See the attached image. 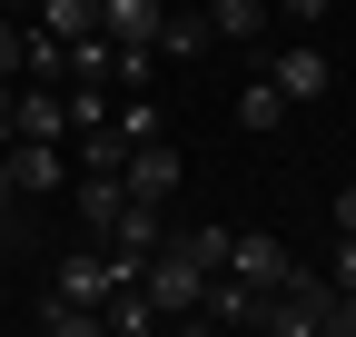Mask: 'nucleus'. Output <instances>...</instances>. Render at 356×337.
Instances as JSON below:
<instances>
[{"label":"nucleus","mask_w":356,"mask_h":337,"mask_svg":"<svg viewBox=\"0 0 356 337\" xmlns=\"http://www.w3.org/2000/svg\"><path fill=\"white\" fill-rule=\"evenodd\" d=\"M267 79H277L287 109H317V100L337 90V60L317 50V40H287V50H267Z\"/></svg>","instance_id":"f03ea898"},{"label":"nucleus","mask_w":356,"mask_h":337,"mask_svg":"<svg viewBox=\"0 0 356 337\" xmlns=\"http://www.w3.org/2000/svg\"><path fill=\"white\" fill-rule=\"evenodd\" d=\"M159 20H168V0H99V40L109 50H159Z\"/></svg>","instance_id":"39448f33"},{"label":"nucleus","mask_w":356,"mask_h":337,"mask_svg":"<svg viewBox=\"0 0 356 337\" xmlns=\"http://www.w3.org/2000/svg\"><path fill=\"white\" fill-rule=\"evenodd\" d=\"M0 79H20V20L0 10Z\"/></svg>","instance_id":"2eb2a0df"},{"label":"nucleus","mask_w":356,"mask_h":337,"mask_svg":"<svg viewBox=\"0 0 356 337\" xmlns=\"http://www.w3.org/2000/svg\"><path fill=\"white\" fill-rule=\"evenodd\" d=\"M139 288H149V308H159V318H188V327H198V308H208V268H198V258H178L168 238L139 258Z\"/></svg>","instance_id":"f257e3e1"},{"label":"nucleus","mask_w":356,"mask_h":337,"mask_svg":"<svg viewBox=\"0 0 356 337\" xmlns=\"http://www.w3.org/2000/svg\"><path fill=\"white\" fill-rule=\"evenodd\" d=\"M168 248H178V258H198L208 278L228 268V228H218V219H208V228H168Z\"/></svg>","instance_id":"9b49d317"},{"label":"nucleus","mask_w":356,"mask_h":337,"mask_svg":"<svg viewBox=\"0 0 356 337\" xmlns=\"http://www.w3.org/2000/svg\"><path fill=\"white\" fill-rule=\"evenodd\" d=\"M119 179H129V198H159V208H168V198H178V179H188V159H178V149H168V130H159V139H129Z\"/></svg>","instance_id":"20e7f679"},{"label":"nucleus","mask_w":356,"mask_h":337,"mask_svg":"<svg viewBox=\"0 0 356 337\" xmlns=\"http://www.w3.org/2000/svg\"><path fill=\"white\" fill-rule=\"evenodd\" d=\"M198 10H208V40H228V50H257V40L277 30L267 0H198Z\"/></svg>","instance_id":"0eeeda50"},{"label":"nucleus","mask_w":356,"mask_h":337,"mask_svg":"<svg viewBox=\"0 0 356 337\" xmlns=\"http://www.w3.org/2000/svg\"><path fill=\"white\" fill-rule=\"evenodd\" d=\"M317 337H356V288H337V298H327V318H317Z\"/></svg>","instance_id":"f8f14e48"},{"label":"nucleus","mask_w":356,"mask_h":337,"mask_svg":"<svg viewBox=\"0 0 356 337\" xmlns=\"http://www.w3.org/2000/svg\"><path fill=\"white\" fill-rule=\"evenodd\" d=\"M79 139V168H119L129 159V130H119V119H89V130H70Z\"/></svg>","instance_id":"9d476101"},{"label":"nucleus","mask_w":356,"mask_h":337,"mask_svg":"<svg viewBox=\"0 0 356 337\" xmlns=\"http://www.w3.org/2000/svg\"><path fill=\"white\" fill-rule=\"evenodd\" d=\"M327 278H337V288H356V228H337V258H327Z\"/></svg>","instance_id":"ddd939ff"},{"label":"nucleus","mask_w":356,"mask_h":337,"mask_svg":"<svg viewBox=\"0 0 356 337\" xmlns=\"http://www.w3.org/2000/svg\"><path fill=\"white\" fill-rule=\"evenodd\" d=\"M287 268H297V248H287L277 228H228V278H248V288H267V298H277Z\"/></svg>","instance_id":"7ed1b4c3"},{"label":"nucleus","mask_w":356,"mask_h":337,"mask_svg":"<svg viewBox=\"0 0 356 337\" xmlns=\"http://www.w3.org/2000/svg\"><path fill=\"white\" fill-rule=\"evenodd\" d=\"M327 219H337V228H356V179L337 189V208H327Z\"/></svg>","instance_id":"dca6fc26"},{"label":"nucleus","mask_w":356,"mask_h":337,"mask_svg":"<svg viewBox=\"0 0 356 337\" xmlns=\"http://www.w3.org/2000/svg\"><path fill=\"white\" fill-rule=\"evenodd\" d=\"M10 90H20V79H0V130H10Z\"/></svg>","instance_id":"f3484780"},{"label":"nucleus","mask_w":356,"mask_h":337,"mask_svg":"<svg viewBox=\"0 0 356 337\" xmlns=\"http://www.w3.org/2000/svg\"><path fill=\"white\" fill-rule=\"evenodd\" d=\"M0 10H10V20H20V10H40V0H0Z\"/></svg>","instance_id":"a211bd4d"},{"label":"nucleus","mask_w":356,"mask_h":337,"mask_svg":"<svg viewBox=\"0 0 356 337\" xmlns=\"http://www.w3.org/2000/svg\"><path fill=\"white\" fill-rule=\"evenodd\" d=\"M0 159L20 198H60V139H0Z\"/></svg>","instance_id":"423d86ee"},{"label":"nucleus","mask_w":356,"mask_h":337,"mask_svg":"<svg viewBox=\"0 0 356 337\" xmlns=\"http://www.w3.org/2000/svg\"><path fill=\"white\" fill-rule=\"evenodd\" d=\"M267 10H277V20H297V30H317V20H327V0H267Z\"/></svg>","instance_id":"4468645a"},{"label":"nucleus","mask_w":356,"mask_h":337,"mask_svg":"<svg viewBox=\"0 0 356 337\" xmlns=\"http://www.w3.org/2000/svg\"><path fill=\"white\" fill-rule=\"evenodd\" d=\"M238 130H257V139H267V130H287V100H277V79H267V70L238 90Z\"/></svg>","instance_id":"1a4fd4ad"},{"label":"nucleus","mask_w":356,"mask_h":337,"mask_svg":"<svg viewBox=\"0 0 356 337\" xmlns=\"http://www.w3.org/2000/svg\"><path fill=\"white\" fill-rule=\"evenodd\" d=\"M218 40H208V10L198 0H168V20H159V60H208Z\"/></svg>","instance_id":"6e6552de"}]
</instances>
